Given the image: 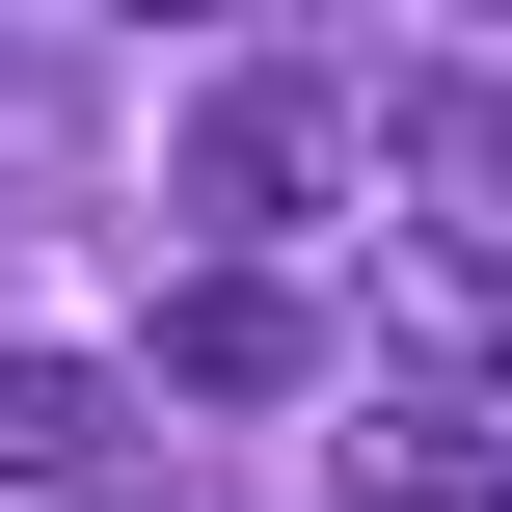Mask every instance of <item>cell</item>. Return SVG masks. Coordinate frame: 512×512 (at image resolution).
I'll return each instance as SVG.
<instances>
[{
  "label": "cell",
  "mask_w": 512,
  "mask_h": 512,
  "mask_svg": "<svg viewBox=\"0 0 512 512\" xmlns=\"http://www.w3.org/2000/svg\"><path fill=\"white\" fill-rule=\"evenodd\" d=\"M324 216H351V54H216V81H189V243L270 270V243H324Z\"/></svg>",
  "instance_id": "obj_1"
},
{
  "label": "cell",
  "mask_w": 512,
  "mask_h": 512,
  "mask_svg": "<svg viewBox=\"0 0 512 512\" xmlns=\"http://www.w3.org/2000/svg\"><path fill=\"white\" fill-rule=\"evenodd\" d=\"M0 486L27 512H135L162 486V405H135L108 351H0Z\"/></svg>",
  "instance_id": "obj_2"
},
{
  "label": "cell",
  "mask_w": 512,
  "mask_h": 512,
  "mask_svg": "<svg viewBox=\"0 0 512 512\" xmlns=\"http://www.w3.org/2000/svg\"><path fill=\"white\" fill-rule=\"evenodd\" d=\"M135 378H162V405H297V378H324V297H297V270H189Z\"/></svg>",
  "instance_id": "obj_3"
},
{
  "label": "cell",
  "mask_w": 512,
  "mask_h": 512,
  "mask_svg": "<svg viewBox=\"0 0 512 512\" xmlns=\"http://www.w3.org/2000/svg\"><path fill=\"white\" fill-rule=\"evenodd\" d=\"M378 324H405V405H459V378H486V324H512L486 216H405V243H378Z\"/></svg>",
  "instance_id": "obj_4"
},
{
  "label": "cell",
  "mask_w": 512,
  "mask_h": 512,
  "mask_svg": "<svg viewBox=\"0 0 512 512\" xmlns=\"http://www.w3.org/2000/svg\"><path fill=\"white\" fill-rule=\"evenodd\" d=\"M351 512H512V432L486 405H351Z\"/></svg>",
  "instance_id": "obj_5"
},
{
  "label": "cell",
  "mask_w": 512,
  "mask_h": 512,
  "mask_svg": "<svg viewBox=\"0 0 512 512\" xmlns=\"http://www.w3.org/2000/svg\"><path fill=\"white\" fill-rule=\"evenodd\" d=\"M27 108H81V54H54V27H0V135H27Z\"/></svg>",
  "instance_id": "obj_6"
}]
</instances>
